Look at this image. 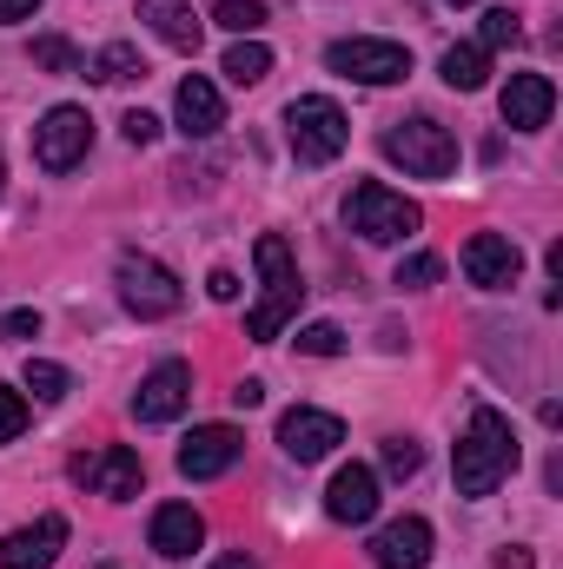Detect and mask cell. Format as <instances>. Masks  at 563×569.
<instances>
[{
  "label": "cell",
  "instance_id": "1",
  "mask_svg": "<svg viewBox=\"0 0 563 569\" xmlns=\"http://www.w3.org/2000/svg\"><path fill=\"white\" fill-rule=\"evenodd\" d=\"M517 457H524V443H517V425L497 411V405H477L471 411V425L457 437V490L464 497H491L511 470H517Z\"/></svg>",
  "mask_w": 563,
  "mask_h": 569
},
{
  "label": "cell",
  "instance_id": "2",
  "mask_svg": "<svg viewBox=\"0 0 563 569\" xmlns=\"http://www.w3.org/2000/svg\"><path fill=\"white\" fill-rule=\"evenodd\" d=\"M253 259H259V305L246 311V338L253 345H279V331L298 318V298H305V279H298V259H292V246H285L279 232H259V246H253Z\"/></svg>",
  "mask_w": 563,
  "mask_h": 569
},
{
  "label": "cell",
  "instance_id": "3",
  "mask_svg": "<svg viewBox=\"0 0 563 569\" xmlns=\"http://www.w3.org/2000/svg\"><path fill=\"white\" fill-rule=\"evenodd\" d=\"M345 226H352L365 246H398V239H412L424 226V212H418V199L392 192L385 179H358V186L345 192Z\"/></svg>",
  "mask_w": 563,
  "mask_h": 569
},
{
  "label": "cell",
  "instance_id": "4",
  "mask_svg": "<svg viewBox=\"0 0 563 569\" xmlns=\"http://www.w3.org/2000/svg\"><path fill=\"white\" fill-rule=\"evenodd\" d=\"M285 140H292V159H298V166H332V159L352 146V120H345L338 100L298 93V100L285 107Z\"/></svg>",
  "mask_w": 563,
  "mask_h": 569
},
{
  "label": "cell",
  "instance_id": "5",
  "mask_svg": "<svg viewBox=\"0 0 563 569\" xmlns=\"http://www.w3.org/2000/svg\"><path fill=\"white\" fill-rule=\"evenodd\" d=\"M378 146H385V159L405 166L412 179H451V172H457V140H451V127H437L431 113L392 120Z\"/></svg>",
  "mask_w": 563,
  "mask_h": 569
},
{
  "label": "cell",
  "instance_id": "6",
  "mask_svg": "<svg viewBox=\"0 0 563 569\" xmlns=\"http://www.w3.org/2000/svg\"><path fill=\"white\" fill-rule=\"evenodd\" d=\"M325 67H332L338 80H358V87H398V80L412 73V47L352 33V40H332V47H325Z\"/></svg>",
  "mask_w": 563,
  "mask_h": 569
},
{
  "label": "cell",
  "instance_id": "7",
  "mask_svg": "<svg viewBox=\"0 0 563 569\" xmlns=\"http://www.w3.org/2000/svg\"><path fill=\"white\" fill-rule=\"evenodd\" d=\"M113 284H120V305L134 311V318H172L179 305H186V284L172 279L152 252H120V266H113Z\"/></svg>",
  "mask_w": 563,
  "mask_h": 569
},
{
  "label": "cell",
  "instance_id": "8",
  "mask_svg": "<svg viewBox=\"0 0 563 569\" xmlns=\"http://www.w3.org/2000/svg\"><path fill=\"white\" fill-rule=\"evenodd\" d=\"M73 483L93 490V497H107V503H127V497H140L146 463H140L134 443H100V450H80L73 457Z\"/></svg>",
  "mask_w": 563,
  "mask_h": 569
},
{
  "label": "cell",
  "instance_id": "9",
  "mask_svg": "<svg viewBox=\"0 0 563 569\" xmlns=\"http://www.w3.org/2000/svg\"><path fill=\"white\" fill-rule=\"evenodd\" d=\"M93 152V113L87 107H47L33 127V159L40 172H73Z\"/></svg>",
  "mask_w": 563,
  "mask_h": 569
},
{
  "label": "cell",
  "instance_id": "10",
  "mask_svg": "<svg viewBox=\"0 0 563 569\" xmlns=\"http://www.w3.org/2000/svg\"><path fill=\"white\" fill-rule=\"evenodd\" d=\"M239 457H246V430L239 425H199L186 443H179V477L213 483V477H226Z\"/></svg>",
  "mask_w": 563,
  "mask_h": 569
},
{
  "label": "cell",
  "instance_id": "11",
  "mask_svg": "<svg viewBox=\"0 0 563 569\" xmlns=\"http://www.w3.org/2000/svg\"><path fill=\"white\" fill-rule=\"evenodd\" d=\"M186 405H192V365H186V358L152 365L140 378V391H134V418H140V425H172Z\"/></svg>",
  "mask_w": 563,
  "mask_h": 569
},
{
  "label": "cell",
  "instance_id": "12",
  "mask_svg": "<svg viewBox=\"0 0 563 569\" xmlns=\"http://www.w3.org/2000/svg\"><path fill=\"white\" fill-rule=\"evenodd\" d=\"M517 272H524L517 239H504V232H471L464 239V279L477 284V291H511Z\"/></svg>",
  "mask_w": 563,
  "mask_h": 569
},
{
  "label": "cell",
  "instance_id": "13",
  "mask_svg": "<svg viewBox=\"0 0 563 569\" xmlns=\"http://www.w3.org/2000/svg\"><path fill=\"white\" fill-rule=\"evenodd\" d=\"M497 107H504L511 133H544L551 113H557V87H551V73H511L504 93H497Z\"/></svg>",
  "mask_w": 563,
  "mask_h": 569
},
{
  "label": "cell",
  "instance_id": "14",
  "mask_svg": "<svg viewBox=\"0 0 563 569\" xmlns=\"http://www.w3.org/2000/svg\"><path fill=\"white\" fill-rule=\"evenodd\" d=\"M279 443L292 463H318V457H332L338 443H345V425L332 418V411H312V405H292L279 418Z\"/></svg>",
  "mask_w": 563,
  "mask_h": 569
},
{
  "label": "cell",
  "instance_id": "15",
  "mask_svg": "<svg viewBox=\"0 0 563 569\" xmlns=\"http://www.w3.org/2000/svg\"><path fill=\"white\" fill-rule=\"evenodd\" d=\"M60 543H67V517H40L27 530H7L0 537V569H53Z\"/></svg>",
  "mask_w": 563,
  "mask_h": 569
},
{
  "label": "cell",
  "instance_id": "16",
  "mask_svg": "<svg viewBox=\"0 0 563 569\" xmlns=\"http://www.w3.org/2000/svg\"><path fill=\"white\" fill-rule=\"evenodd\" d=\"M172 120H179L186 140H213V133L226 127V100H219V87H213L206 73H186L179 93H172Z\"/></svg>",
  "mask_w": 563,
  "mask_h": 569
},
{
  "label": "cell",
  "instance_id": "17",
  "mask_svg": "<svg viewBox=\"0 0 563 569\" xmlns=\"http://www.w3.org/2000/svg\"><path fill=\"white\" fill-rule=\"evenodd\" d=\"M325 517L332 523H372L378 517V470L372 463H345L325 490Z\"/></svg>",
  "mask_w": 563,
  "mask_h": 569
},
{
  "label": "cell",
  "instance_id": "18",
  "mask_svg": "<svg viewBox=\"0 0 563 569\" xmlns=\"http://www.w3.org/2000/svg\"><path fill=\"white\" fill-rule=\"evenodd\" d=\"M372 563L378 569H424L431 563V523H424V517H392V523H378Z\"/></svg>",
  "mask_w": 563,
  "mask_h": 569
},
{
  "label": "cell",
  "instance_id": "19",
  "mask_svg": "<svg viewBox=\"0 0 563 569\" xmlns=\"http://www.w3.org/2000/svg\"><path fill=\"white\" fill-rule=\"evenodd\" d=\"M146 537H152V550H159L166 563H186V557H192V550L206 543V517H199L192 503H159V510H152V530H146Z\"/></svg>",
  "mask_w": 563,
  "mask_h": 569
},
{
  "label": "cell",
  "instance_id": "20",
  "mask_svg": "<svg viewBox=\"0 0 563 569\" xmlns=\"http://www.w3.org/2000/svg\"><path fill=\"white\" fill-rule=\"evenodd\" d=\"M140 20L172 47V53H199V33H206V20L186 7V0H140Z\"/></svg>",
  "mask_w": 563,
  "mask_h": 569
},
{
  "label": "cell",
  "instance_id": "21",
  "mask_svg": "<svg viewBox=\"0 0 563 569\" xmlns=\"http://www.w3.org/2000/svg\"><path fill=\"white\" fill-rule=\"evenodd\" d=\"M437 73H444V87H457V93H477V87L491 80V53H484L477 40H464V47H451V53L437 60Z\"/></svg>",
  "mask_w": 563,
  "mask_h": 569
},
{
  "label": "cell",
  "instance_id": "22",
  "mask_svg": "<svg viewBox=\"0 0 563 569\" xmlns=\"http://www.w3.org/2000/svg\"><path fill=\"white\" fill-rule=\"evenodd\" d=\"M100 87H127V80H140L146 73V60H140V47L134 40H107L100 53H93V67H87Z\"/></svg>",
  "mask_w": 563,
  "mask_h": 569
},
{
  "label": "cell",
  "instance_id": "23",
  "mask_svg": "<svg viewBox=\"0 0 563 569\" xmlns=\"http://www.w3.org/2000/svg\"><path fill=\"white\" fill-rule=\"evenodd\" d=\"M219 73H226L233 87H259V80L273 73V47H266V40H233V47H226V67H219Z\"/></svg>",
  "mask_w": 563,
  "mask_h": 569
},
{
  "label": "cell",
  "instance_id": "24",
  "mask_svg": "<svg viewBox=\"0 0 563 569\" xmlns=\"http://www.w3.org/2000/svg\"><path fill=\"white\" fill-rule=\"evenodd\" d=\"M27 391H33L40 405H60V398L73 391V371L53 365V358H27Z\"/></svg>",
  "mask_w": 563,
  "mask_h": 569
},
{
  "label": "cell",
  "instance_id": "25",
  "mask_svg": "<svg viewBox=\"0 0 563 569\" xmlns=\"http://www.w3.org/2000/svg\"><path fill=\"white\" fill-rule=\"evenodd\" d=\"M33 67H40V73H87L80 47L60 40V33H40V40H33Z\"/></svg>",
  "mask_w": 563,
  "mask_h": 569
},
{
  "label": "cell",
  "instance_id": "26",
  "mask_svg": "<svg viewBox=\"0 0 563 569\" xmlns=\"http://www.w3.org/2000/svg\"><path fill=\"white\" fill-rule=\"evenodd\" d=\"M213 20H219L226 33H239V40H259V27H266L273 13H266L259 0H219V7H213Z\"/></svg>",
  "mask_w": 563,
  "mask_h": 569
},
{
  "label": "cell",
  "instance_id": "27",
  "mask_svg": "<svg viewBox=\"0 0 563 569\" xmlns=\"http://www.w3.org/2000/svg\"><path fill=\"white\" fill-rule=\"evenodd\" d=\"M517 40H524V20H517L511 7H491V13H484V27H477V47H484V53H497V47H517Z\"/></svg>",
  "mask_w": 563,
  "mask_h": 569
},
{
  "label": "cell",
  "instance_id": "28",
  "mask_svg": "<svg viewBox=\"0 0 563 569\" xmlns=\"http://www.w3.org/2000/svg\"><path fill=\"white\" fill-rule=\"evenodd\" d=\"M378 457H385V477H398V483H405V477H418V470H424L418 437H385V450H378Z\"/></svg>",
  "mask_w": 563,
  "mask_h": 569
},
{
  "label": "cell",
  "instance_id": "29",
  "mask_svg": "<svg viewBox=\"0 0 563 569\" xmlns=\"http://www.w3.org/2000/svg\"><path fill=\"white\" fill-rule=\"evenodd\" d=\"M437 279H444V259H437V252L398 259V284H405V291H424V284H437Z\"/></svg>",
  "mask_w": 563,
  "mask_h": 569
},
{
  "label": "cell",
  "instance_id": "30",
  "mask_svg": "<svg viewBox=\"0 0 563 569\" xmlns=\"http://www.w3.org/2000/svg\"><path fill=\"white\" fill-rule=\"evenodd\" d=\"M298 351H305V358H338V351H345V331L318 318V325H305V331H298Z\"/></svg>",
  "mask_w": 563,
  "mask_h": 569
},
{
  "label": "cell",
  "instance_id": "31",
  "mask_svg": "<svg viewBox=\"0 0 563 569\" xmlns=\"http://www.w3.org/2000/svg\"><path fill=\"white\" fill-rule=\"evenodd\" d=\"M20 430H27V398L13 385H0V443H13Z\"/></svg>",
  "mask_w": 563,
  "mask_h": 569
},
{
  "label": "cell",
  "instance_id": "32",
  "mask_svg": "<svg viewBox=\"0 0 563 569\" xmlns=\"http://www.w3.org/2000/svg\"><path fill=\"white\" fill-rule=\"evenodd\" d=\"M20 338H40V311H0V345H20Z\"/></svg>",
  "mask_w": 563,
  "mask_h": 569
},
{
  "label": "cell",
  "instance_id": "33",
  "mask_svg": "<svg viewBox=\"0 0 563 569\" xmlns=\"http://www.w3.org/2000/svg\"><path fill=\"white\" fill-rule=\"evenodd\" d=\"M120 133H127V146H152V140H159V120H152L146 107H134V113L120 120Z\"/></svg>",
  "mask_w": 563,
  "mask_h": 569
},
{
  "label": "cell",
  "instance_id": "34",
  "mask_svg": "<svg viewBox=\"0 0 563 569\" xmlns=\"http://www.w3.org/2000/svg\"><path fill=\"white\" fill-rule=\"evenodd\" d=\"M206 291H213L219 305H233V298H239V272H226V266H219V272L206 279Z\"/></svg>",
  "mask_w": 563,
  "mask_h": 569
},
{
  "label": "cell",
  "instance_id": "35",
  "mask_svg": "<svg viewBox=\"0 0 563 569\" xmlns=\"http://www.w3.org/2000/svg\"><path fill=\"white\" fill-rule=\"evenodd\" d=\"M233 405H239V411H259V405H266V385H259V378H246V385L233 391Z\"/></svg>",
  "mask_w": 563,
  "mask_h": 569
},
{
  "label": "cell",
  "instance_id": "36",
  "mask_svg": "<svg viewBox=\"0 0 563 569\" xmlns=\"http://www.w3.org/2000/svg\"><path fill=\"white\" fill-rule=\"evenodd\" d=\"M40 0H0V27H13V20H27Z\"/></svg>",
  "mask_w": 563,
  "mask_h": 569
},
{
  "label": "cell",
  "instance_id": "37",
  "mask_svg": "<svg viewBox=\"0 0 563 569\" xmlns=\"http://www.w3.org/2000/svg\"><path fill=\"white\" fill-rule=\"evenodd\" d=\"M497 569H531V550H517V543H511V550H497Z\"/></svg>",
  "mask_w": 563,
  "mask_h": 569
},
{
  "label": "cell",
  "instance_id": "38",
  "mask_svg": "<svg viewBox=\"0 0 563 569\" xmlns=\"http://www.w3.org/2000/svg\"><path fill=\"white\" fill-rule=\"evenodd\" d=\"M213 569H259L246 550H226V557H213Z\"/></svg>",
  "mask_w": 563,
  "mask_h": 569
},
{
  "label": "cell",
  "instance_id": "39",
  "mask_svg": "<svg viewBox=\"0 0 563 569\" xmlns=\"http://www.w3.org/2000/svg\"><path fill=\"white\" fill-rule=\"evenodd\" d=\"M0 192H7V152H0Z\"/></svg>",
  "mask_w": 563,
  "mask_h": 569
},
{
  "label": "cell",
  "instance_id": "40",
  "mask_svg": "<svg viewBox=\"0 0 563 569\" xmlns=\"http://www.w3.org/2000/svg\"><path fill=\"white\" fill-rule=\"evenodd\" d=\"M451 7H471V0H451Z\"/></svg>",
  "mask_w": 563,
  "mask_h": 569
}]
</instances>
